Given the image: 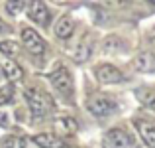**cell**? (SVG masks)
Masks as SVG:
<instances>
[{"instance_id": "6da1fadb", "label": "cell", "mask_w": 155, "mask_h": 148, "mask_svg": "<svg viewBox=\"0 0 155 148\" xmlns=\"http://www.w3.org/2000/svg\"><path fill=\"white\" fill-rule=\"evenodd\" d=\"M26 99H28V105L31 109V115L35 118L47 115V111L51 109V99L45 95V93L38 91V89H28L26 91Z\"/></svg>"}, {"instance_id": "7a4b0ae2", "label": "cell", "mask_w": 155, "mask_h": 148, "mask_svg": "<svg viewBox=\"0 0 155 148\" xmlns=\"http://www.w3.org/2000/svg\"><path fill=\"white\" fill-rule=\"evenodd\" d=\"M49 81L63 97L73 95V77H71V73H69L67 67L61 65V67H57L53 73H49Z\"/></svg>"}, {"instance_id": "3957f363", "label": "cell", "mask_w": 155, "mask_h": 148, "mask_svg": "<svg viewBox=\"0 0 155 148\" xmlns=\"http://www.w3.org/2000/svg\"><path fill=\"white\" fill-rule=\"evenodd\" d=\"M87 109L91 111L92 115H96V117H104V115L112 113V111L116 109V103H114L112 99L104 97V95H92V97H88V101H87Z\"/></svg>"}, {"instance_id": "277c9868", "label": "cell", "mask_w": 155, "mask_h": 148, "mask_svg": "<svg viewBox=\"0 0 155 148\" xmlns=\"http://www.w3.org/2000/svg\"><path fill=\"white\" fill-rule=\"evenodd\" d=\"M132 138L122 129H110L104 136V148H130Z\"/></svg>"}, {"instance_id": "5b68a950", "label": "cell", "mask_w": 155, "mask_h": 148, "mask_svg": "<svg viewBox=\"0 0 155 148\" xmlns=\"http://www.w3.org/2000/svg\"><path fill=\"white\" fill-rule=\"evenodd\" d=\"M96 79L100 81V83H120L122 79H124V75H122V71L116 67V65H110V63H102L96 67L94 71Z\"/></svg>"}, {"instance_id": "8992f818", "label": "cell", "mask_w": 155, "mask_h": 148, "mask_svg": "<svg viewBox=\"0 0 155 148\" xmlns=\"http://www.w3.org/2000/svg\"><path fill=\"white\" fill-rule=\"evenodd\" d=\"M22 42H24V46L30 49V53H35V55L43 53V49H45L41 36L35 30H31V28H24L22 30Z\"/></svg>"}, {"instance_id": "52a82bcc", "label": "cell", "mask_w": 155, "mask_h": 148, "mask_svg": "<svg viewBox=\"0 0 155 148\" xmlns=\"http://www.w3.org/2000/svg\"><path fill=\"white\" fill-rule=\"evenodd\" d=\"M28 14H30V18L34 20L35 24H39V26H47V24H49V20H51V12H49V8H47L43 2L30 4Z\"/></svg>"}, {"instance_id": "ba28073f", "label": "cell", "mask_w": 155, "mask_h": 148, "mask_svg": "<svg viewBox=\"0 0 155 148\" xmlns=\"http://www.w3.org/2000/svg\"><path fill=\"white\" fill-rule=\"evenodd\" d=\"M34 142L41 148H63L65 146V140L59 138L57 134H51V132H41V134H35L34 136Z\"/></svg>"}, {"instance_id": "9c48e42d", "label": "cell", "mask_w": 155, "mask_h": 148, "mask_svg": "<svg viewBox=\"0 0 155 148\" xmlns=\"http://www.w3.org/2000/svg\"><path fill=\"white\" fill-rule=\"evenodd\" d=\"M136 126L140 130L141 138L147 146L155 148V122H149V121H136Z\"/></svg>"}, {"instance_id": "30bf717a", "label": "cell", "mask_w": 155, "mask_h": 148, "mask_svg": "<svg viewBox=\"0 0 155 148\" xmlns=\"http://www.w3.org/2000/svg\"><path fill=\"white\" fill-rule=\"evenodd\" d=\"M73 30H75V22H73L71 16H61V18L57 20L55 28H53L55 36H57V38H61V40L69 38V36L73 34Z\"/></svg>"}, {"instance_id": "8fae6325", "label": "cell", "mask_w": 155, "mask_h": 148, "mask_svg": "<svg viewBox=\"0 0 155 148\" xmlns=\"http://www.w3.org/2000/svg\"><path fill=\"white\" fill-rule=\"evenodd\" d=\"M136 99L147 109H155V87H140L136 91Z\"/></svg>"}, {"instance_id": "7c38bea8", "label": "cell", "mask_w": 155, "mask_h": 148, "mask_svg": "<svg viewBox=\"0 0 155 148\" xmlns=\"http://www.w3.org/2000/svg\"><path fill=\"white\" fill-rule=\"evenodd\" d=\"M2 75H6L8 79L16 81V79L22 77V69H20V65L14 63L12 59H6V61H4V65H2Z\"/></svg>"}, {"instance_id": "4fadbf2b", "label": "cell", "mask_w": 155, "mask_h": 148, "mask_svg": "<svg viewBox=\"0 0 155 148\" xmlns=\"http://www.w3.org/2000/svg\"><path fill=\"white\" fill-rule=\"evenodd\" d=\"M91 53H92L91 42H88V40H83V42L79 44V48H77V51H75V59L79 61V63H83V61L88 59V55H91Z\"/></svg>"}, {"instance_id": "5bb4252c", "label": "cell", "mask_w": 155, "mask_h": 148, "mask_svg": "<svg viewBox=\"0 0 155 148\" xmlns=\"http://www.w3.org/2000/svg\"><path fill=\"white\" fill-rule=\"evenodd\" d=\"M134 67H136L137 71H149V69L153 67V57L149 55V53H141V55L136 57Z\"/></svg>"}, {"instance_id": "9a60e30c", "label": "cell", "mask_w": 155, "mask_h": 148, "mask_svg": "<svg viewBox=\"0 0 155 148\" xmlns=\"http://www.w3.org/2000/svg\"><path fill=\"white\" fill-rule=\"evenodd\" d=\"M0 146H2V148H26V142H24V138L10 134V136H4L2 138Z\"/></svg>"}, {"instance_id": "2e32d148", "label": "cell", "mask_w": 155, "mask_h": 148, "mask_svg": "<svg viewBox=\"0 0 155 148\" xmlns=\"http://www.w3.org/2000/svg\"><path fill=\"white\" fill-rule=\"evenodd\" d=\"M12 95H14V87H12V85L0 87V105H8V103L12 101Z\"/></svg>"}, {"instance_id": "e0dca14e", "label": "cell", "mask_w": 155, "mask_h": 148, "mask_svg": "<svg viewBox=\"0 0 155 148\" xmlns=\"http://www.w3.org/2000/svg\"><path fill=\"white\" fill-rule=\"evenodd\" d=\"M0 51H2L4 55H16V53H18V46H16L12 40H8V42H0Z\"/></svg>"}, {"instance_id": "ac0fdd59", "label": "cell", "mask_w": 155, "mask_h": 148, "mask_svg": "<svg viewBox=\"0 0 155 148\" xmlns=\"http://www.w3.org/2000/svg\"><path fill=\"white\" fill-rule=\"evenodd\" d=\"M22 6H26V4H24V2H8L6 4V10L10 12V14H18Z\"/></svg>"}, {"instance_id": "d6986e66", "label": "cell", "mask_w": 155, "mask_h": 148, "mask_svg": "<svg viewBox=\"0 0 155 148\" xmlns=\"http://www.w3.org/2000/svg\"><path fill=\"white\" fill-rule=\"evenodd\" d=\"M6 118H8V115L0 113V125H4V126H6V125H8V121H6Z\"/></svg>"}, {"instance_id": "ffe728a7", "label": "cell", "mask_w": 155, "mask_h": 148, "mask_svg": "<svg viewBox=\"0 0 155 148\" xmlns=\"http://www.w3.org/2000/svg\"><path fill=\"white\" fill-rule=\"evenodd\" d=\"M0 32H2V22H0Z\"/></svg>"}, {"instance_id": "44dd1931", "label": "cell", "mask_w": 155, "mask_h": 148, "mask_svg": "<svg viewBox=\"0 0 155 148\" xmlns=\"http://www.w3.org/2000/svg\"><path fill=\"white\" fill-rule=\"evenodd\" d=\"M0 77H2V67H0Z\"/></svg>"}]
</instances>
